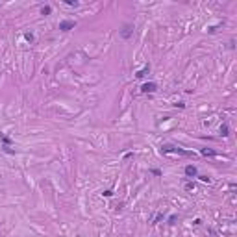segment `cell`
Masks as SVG:
<instances>
[{"label": "cell", "instance_id": "11", "mask_svg": "<svg viewBox=\"0 0 237 237\" xmlns=\"http://www.w3.org/2000/svg\"><path fill=\"white\" fill-rule=\"evenodd\" d=\"M197 178H200V182H204V184H209V182H211V178H209V176H206V174H202V176H197Z\"/></svg>", "mask_w": 237, "mask_h": 237}, {"label": "cell", "instance_id": "2", "mask_svg": "<svg viewBox=\"0 0 237 237\" xmlns=\"http://www.w3.org/2000/svg\"><path fill=\"white\" fill-rule=\"evenodd\" d=\"M74 28H76V20L63 19V20L59 22V30H61V32H70V30H74Z\"/></svg>", "mask_w": 237, "mask_h": 237}, {"label": "cell", "instance_id": "12", "mask_svg": "<svg viewBox=\"0 0 237 237\" xmlns=\"http://www.w3.org/2000/svg\"><path fill=\"white\" fill-rule=\"evenodd\" d=\"M24 39H26L28 43H32V41H33V33H32V32H28V33H24Z\"/></svg>", "mask_w": 237, "mask_h": 237}, {"label": "cell", "instance_id": "5", "mask_svg": "<svg viewBox=\"0 0 237 237\" xmlns=\"http://www.w3.org/2000/svg\"><path fill=\"white\" fill-rule=\"evenodd\" d=\"M141 91H143V93H156V91H158V83H156V82H148V83H145V85L141 87Z\"/></svg>", "mask_w": 237, "mask_h": 237}, {"label": "cell", "instance_id": "21", "mask_svg": "<svg viewBox=\"0 0 237 237\" xmlns=\"http://www.w3.org/2000/svg\"><path fill=\"white\" fill-rule=\"evenodd\" d=\"M0 6H2V4H0Z\"/></svg>", "mask_w": 237, "mask_h": 237}, {"label": "cell", "instance_id": "9", "mask_svg": "<svg viewBox=\"0 0 237 237\" xmlns=\"http://www.w3.org/2000/svg\"><path fill=\"white\" fill-rule=\"evenodd\" d=\"M219 132H221V135H222V137H226V135H230V126H228V124H222Z\"/></svg>", "mask_w": 237, "mask_h": 237}, {"label": "cell", "instance_id": "15", "mask_svg": "<svg viewBox=\"0 0 237 237\" xmlns=\"http://www.w3.org/2000/svg\"><path fill=\"white\" fill-rule=\"evenodd\" d=\"M65 4H67V6H70V7H76V6H78V2H76V0H65Z\"/></svg>", "mask_w": 237, "mask_h": 237}, {"label": "cell", "instance_id": "7", "mask_svg": "<svg viewBox=\"0 0 237 237\" xmlns=\"http://www.w3.org/2000/svg\"><path fill=\"white\" fill-rule=\"evenodd\" d=\"M0 141H2V146H11V137H7L4 132H0Z\"/></svg>", "mask_w": 237, "mask_h": 237}, {"label": "cell", "instance_id": "18", "mask_svg": "<svg viewBox=\"0 0 237 237\" xmlns=\"http://www.w3.org/2000/svg\"><path fill=\"white\" fill-rule=\"evenodd\" d=\"M176 221H178V215H171L169 217V224H174Z\"/></svg>", "mask_w": 237, "mask_h": 237}, {"label": "cell", "instance_id": "14", "mask_svg": "<svg viewBox=\"0 0 237 237\" xmlns=\"http://www.w3.org/2000/svg\"><path fill=\"white\" fill-rule=\"evenodd\" d=\"M102 197L109 198V197H113V191H111V189H106V191H102Z\"/></svg>", "mask_w": 237, "mask_h": 237}, {"label": "cell", "instance_id": "13", "mask_svg": "<svg viewBox=\"0 0 237 237\" xmlns=\"http://www.w3.org/2000/svg\"><path fill=\"white\" fill-rule=\"evenodd\" d=\"M2 150H4V152H6V154H11V156H13V154H15V150H13V148H11V146H2Z\"/></svg>", "mask_w": 237, "mask_h": 237}, {"label": "cell", "instance_id": "16", "mask_svg": "<svg viewBox=\"0 0 237 237\" xmlns=\"http://www.w3.org/2000/svg\"><path fill=\"white\" fill-rule=\"evenodd\" d=\"M150 174H154V176H161L163 172H161L159 169H150Z\"/></svg>", "mask_w": 237, "mask_h": 237}, {"label": "cell", "instance_id": "17", "mask_svg": "<svg viewBox=\"0 0 237 237\" xmlns=\"http://www.w3.org/2000/svg\"><path fill=\"white\" fill-rule=\"evenodd\" d=\"M185 189H187V191H193V189H195V182H187V184H185Z\"/></svg>", "mask_w": 237, "mask_h": 237}, {"label": "cell", "instance_id": "3", "mask_svg": "<svg viewBox=\"0 0 237 237\" xmlns=\"http://www.w3.org/2000/svg\"><path fill=\"white\" fill-rule=\"evenodd\" d=\"M132 35H133V24L126 22V24L122 26V30H121V37H122V39H130Z\"/></svg>", "mask_w": 237, "mask_h": 237}, {"label": "cell", "instance_id": "6", "mask_svg": "<svg viewBox=\"0 0 237 237\" xmlns=\"http://www.w3.org/2000/svg\"><path fill=\"white\" fill-rule=\"evenodd\" d=\"M148 72H150V65H145V69H141L139 72H135V78H137V80H141V78H145Z\"/></svg>", "mask_w": 237, "mask_h": 237}, {"label": "cell", "instance_id": "10", "mask_svg": "<svg viewBox=\"0 0 237 237\" xmlns=\"http://www.w3.org/2000/svg\"><path fill=\"white\" fill-rule=\"evenodd\" d=\"M52 13V6H43L41 7V15H50Z\"/></svg>", "mask_w": 237, "mask_h": 237}, {"label": "cell", "instance_id": "4", "mask_svg": "<svg viewBox=\"0 0 237 237\" xmlns=\"http://www.w3.org/2000/svg\"><path fill=\"white\" fill-rule=\"evenodd\" d=\"M184 172H185L187 178H197V176H198V169H197L195 165H187V167L184 169Z\"/></svg>", "mask_w": 237, "mask_h": 237}, {"label": "cell", "instance_id": "20", "mask_svg": "<svg viewBox=\"0 0 237 237\" xmlns=\"http://www.w3.org/2000/svg\"><path fill=\"white\" fill-rule=\"evenodd\" d=\"M159 221H163V215H161V213H159V215H156V219H154V224H158Z\"/></svg>", "mask_w": 237, "mask_h": 237}, {"label": "cell", "instance_id": "1", "mask_svg": "<svg viewBox=\"0 0 237 237\" xmlns=\"http://www.w3.org/2000/svg\"><path fill=\"white\" fill-rule=\"evenodd\" d=\"M159 152H161V154H180V156H193V152H189V150H184V148H180V146H174V145H161Z\"/></svg>", "mask_w": 237, "mask_h": 237}, {"label": "cell", "instance_id": "19", "mask_svg": "<svg viewBox=\"0 0 237 237\" xmlns=\"http://www.w3.org/2000/svg\"><path fill=\"white\" fill-rule=\"evenodd\" d=\"M174 108H180V109H184V108H185V102H182V100H180V102H176V104H174Z\"/></svg>", "mask_w": 237, "mask_h": 237}, {"label": "cell", "instance_id": "8", "mask_svg": "<svg viewBox=\"0 0 237 237\" xmlns=\"http://www.w3.org/2000/svg\"><path fill=\"white\" fill-rule=\"evenodd\" d=\"M200 154H202V156H206V158H215V156H217V152H215V150H211V148H202V150H200Z\"/></svg>", "mask_w": 237, "mask_h": 237}]
</instances>
